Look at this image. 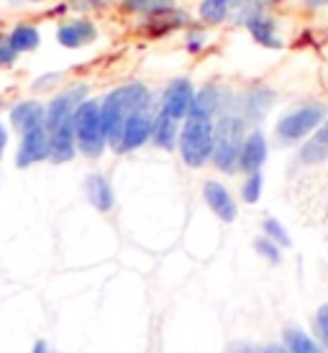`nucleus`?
I'll return each instance as SVG.
<instances>
[{
  "label": "nucleus",
  "mask_w": 328,
  "mask_h": 353,
  "mask_svg": "<svg viewBox=\"0 0 328 353\" xmlns=\"http://www.w3.org/2000/svg\"><path fill=\"white\" fill-rule=\"evenodd\" d=\"M154 105H157V100H154L146 82H126V85H118L100 97V125H103V133L108 139V149L118 139L121 125L128 115Z\"/></svg>",
  "instance_id": "f257e3e1"
},
{
  "label": "nucleus",
  "mask_w": 328,
  "mask_h": 353,
  "mask_svg": "<svg viewBox=\"0 0 328 353\" xmlns=\"http://www.w3.org/2000/svg\"><path fill=\"white\" fill-rule=\"evenodd\" d=\"M247 139V121L236 113V97L226 92V103L223 110L215 118V131H213V164L223 174H233L239 172V154L241 143Z\"/></svg>",
  "instance_id": "f03ea898"
},
{
  "label": "nucleus",
  "mask_w": 328,
  "mask_h": 353,
  "mask_svg": "<svg viewBox=\"0 0 328 353\" xmlns=\"http://www.w3.org/2000/svg\"><path fill=\"white\" fill-rule=\"evenodd\" d=\"M213 131H215L213 118L190 113L182 121L177 151H180V159L185 161V167L200 169L211 161V157H213Z\"/></svg>",
  "instance_id": "7ed1b4c3"
},
{
  "label": "nucleus",
  "mask_w": 328,
  "mask_h": 353,
  "mask_svg": "<svg viewBox=\"0 0 328 353\" xmlns=\"http://www.w3.org/2000/svg\"><path fill=\"white\" fill-rule=\"evenodd\" d=\"M77 154L85 159H100L108 151V139L100 125V97H88L75 113Z\"/></svg>",
  "instance_id": "20e7f679"
},
{
  "label": "nucleus",
  "mask_w": 328,
  "mask_h": 353,
  "mask_svg": "<svg viewBox=\"0 0 328 353\" xmlns=\"http://www.w3.org/2000/svg\"><path fill=\"white\" fill-rule=\"evenodd\" d=\"M326 118V105L323 103H311V105H300L284 113L275 125V136L280 143H298L302 141L308 133L318 131V125Z\"/></svg>",
  "instance_id": "39448f33"
},
{
  "label": "nucleus",
  "mask_w": 328,
  "mask_h": 353,
  "mask_svg": "<svg viewBox=\"0 0 328 353\" xmlns=\"http://www.w3.org/2000/svg\"><path fill=\"white\" fill-rule=\"evenodd\" d=\"M154 115H157V105L146 108V110H136L124 121L121 133L113 141L110 149L115 154H131V151L142 149L151 141V125H154Z\"/></svg>",
  "instance_id": "423d86ee"
},
{
  "label": "nucleus",
  "mask_w": 328,
  "mask_h": 353,
  "mask_svg": "<svg viewBox=\"0 0 328 353\" xmlns=\"http://www.w3.org/2000/svg\"><path fill=\"white\" fill-rule=\"evenodd\" d=\"M193 100H195V85L187 80V77H177V80H172L169 85H164V90L160 92L157 113L182 123L187 115H190Z\"/></svg>",
  "instance_id": "0eeeda50"
},
{
  "label": "nucleus",
  "mask_w": 328,
  "mask_h": 353,
  "mask_svg": "<svg viewBox=\"0 0 328 353\" xmlns=\"http://www.w3.org/2000/svg\"><path fill=\"white\" fill-rule=\"evenodd\" d=\"M90 97V85L85 82H77V85H70V88L59 90L57 95L46 103V128H54V125L64 123L75 118L77 108Z\"/></svg>",
  "instance_id": "6e6552de"
},
{
  "label": "nucleus",
  "mask_w": 328,
  "mask_h": 353,
  "mask_svg": "<svg viewBox=\"0 0 328 353\" xmlns=\"http://www.w3.org/2000/svg\"><path fill=\"white\" fill-rule=\"evenodd\" d=\"M98 23L88 16H77L70 21H62L57 26V44L64 49H85L98 41Z\"/></svg>",
  "instance_id": "1a4fd4ad"
},
{
  "label": "nucleus",
  "mask_w": 328,
  "mask_h": 353,
  "mask_svg": "<svg viewBox=\"0 0 328 353\" xmlns=\"http://www.w3.org/2000/svg\"><path fill=\"white\" fill-rule=\"evenodd\" d=\"M41 161H49V131H46V125L21 133V141H18V149H16L18 169L36 167Z\"/></svg>",
  "instance_id": "9d476101"
},
{
  "label": "nucleus",
  "mask_w": 328,
  "mask_h": 353,
  "mask_svg": "<svg viewBox=\"0 0 328 353\" xmlns=\"http://www.w3.org/2000/svg\"><path fill=\"white\" fill-rule=\"evenodd\" d=\"M49 131V161L52 164H67L77 157V139H75V118L64 123L46 128Z\"/></svg>",
  "instance_id": "9b49d317"
},
{
  "label": "nucleus",
  "mask_w": 328,
  "mask_h": 353,
  "mask_svg": "<svg viewBox=\"0 0 328 353\" xmlns=\"http://www.w3.org/2000/svg\"><path fill=\"white\" fill-rule=\"evenodd\" d=\"M275 90L269 88H251L247 90L241 97H236V113L249 123H259L267 113H269V108L275 105Z\"/></svg>",
  "instance_id": "f8f14e48"
},
{
  "label": "nucleus",
  "mask_w": 328,
  "mask_h": 353,
  "mask_svg": "<svg viewBox=\"0 0 328 353\" xmlns=\"http://www.w3.org/2000/svg\"><path fill=\"white\" fill-rule=\"evenodd\" d=\"M8 121L13 125V131L18 133L41 128V125H46V103H41V100H18L10 105Z\"/></svg>",
  "instance_id": "ddd939ff"
},
{
  "label": "nucleus",
  "mask_w": 328,
  "mask_h": 353,
  "mask_svg": "<svg viewBox=\"0 0 328 353\" xmlns=\"http://www.w3.org/2000/svg\"><path fill=\"white\" fill-rule=\"evenodd\" d=\"M203 200L218 221H223V223L236 221L239 208H236V200H233V194L229 192V187L226 185L215 182V179H208V182L203 185Z\"/></svg>",
  "instance_id": "4468645a"
},
{
  "label": "nucleus",
  "mask_w": 328,
  "mask_h": 353,
  "mask_svg": "<svg viewBox=\"0 0 328 353\" xmlns=\"http://www.w3.org/2000/svg\"><path fill=\"white\" fill-rule=\"evenodd\" d=\"M267 154H269V146H267L264 133L254 128V131L247 133V139L241 143V154H239V172L244 174H257L262 172L267 161Z\"/></svg>",
  "instance_id": "2eb2a0df"
},
{
  "label": "nucleus",
  "mask_w": 328,
  "mask_h": 353,
  "mask_svg": "<svg viewBox=\"0 0 328 353\" xmlns=\"http://www.w3.org/2000/svg\"><path fill=\"white\" fill-rule=\"evenodd\" d=\"M85 197L98 212H110L115 208V190L110 185V176L103 172H90L85 176Z\"/></svg>",
  "instance_id": "dca6fc26"
},
{
  "label": "nucleus",
  "mask_w": 328,
  "mask_h": 353,
  "mask_svg": "<svg viewBox=\"0 0 328 353\" xmlns=\"http://www.w3.org/2000/svg\"><path fill=\"white\" fill-rule=\"evenodd\" d=\"M223 103H226V90H221L218 85L208 82L200 90H195V100H193V108L190 113L193 115H205V118H218V113L223 110Z\"/></svg>",
  "instance_id": "f3484780"
},
{
  "label": "nucleus",
  "mask_w": 328,
  "mask_h": 353,
  "mask_svg": "<svg viewBox=\"0 0 328 353\" xmlns=\"http://www.w3.org/2000/svg\"><path fill=\"white\" fill-rule=\"evenodd\" d=\"M190 23V16H187L185 10H169V13H162V16H151L144 21V34L149 36V39H162V36H169L172 31H177V28H185Z\"/></svg>",
  "instance_id": "a211bd4d"
},
{
  "label": "nucleus",
  "mask_w": 328,
  "mask_h": 353,
  "mask_svg": "<svg viewBox=\"0 0 328 353\" xmlns=\"http://www.w3.org/2000/svg\"><path fill=\"white\" fill-rule=\"evenodd\" d=\"M298 159H300V164H305V167H316V164L328 161V121H323V123L318 125V131L302 143Z\"/></svg>",
  "instance_id": "6ab92c4d"
},
{
  "label": "nucleus",
  "mask_w": 328,
  "mask_h": 353,
  "mask_svg": "<svg viewBox=\"0 0 328 353\" xmlns=\"http://www.w3.org/2000/svg\"><path fill=\"white\" fill-rule=\"evenodd\" d=\"M180 125L177 121H172L167 115L157 113L154 115V125H151V146H157L162 151H175L180 141Z\"/></svg>",
  "instance_id": "aec40b11"
},
{
  "label": "nucleus",
  "mask_w": 328,
  "mask_h": 353,
  "mask_svg": "<svg viewBox=\"0 0 328 353\" xmlns=\"http://www.w3.org/2000/svg\"><path fill=\"white\" fill-rule=\"evenodd\" d=\"M249 34H251V39L257 41V44L267 46V49H280L282 46V41H280V36H277V26H275V18L267 16V13H262V16L251 18L247 23Z\"/></svg>",
  "instance_id": "412c9836"
},
{
  "label": "nucleus",
  "mask_w": 328,
  "mask_h": 353,
  "mask_svg": "<svg viewBox=\"0 0 328 353\" xmlns=\"http://www.w3.org/2000/svg\"><path fill=\"white\" fill-rule=\"evenodd\" d=\"M8 41L18 52V57H21V54H31L39 49L41 34H39V28H36L34 23H16V26L8 31Z\"/></svg>",
  "instance_id": "4be33fe9"
},
{
  "label": "nucleus",
  "mask_w": 328,
  "mask_h": 353,
  "mask_svg": "<svg viewBox=\"0 0 328 353\" xmlns=\"http://www.w3.org/2000/svg\"><path fill=\"white\" fill-rule=\"evenodd\" d=\"M177 8L175 0H121V10L126 13H133V16H162V13H169V10Z\"/></svg>",
  "instance_id": "5701e85b"
},
{
  "label": "nucleus",
  "mask_w": 328,
  "mask_h": 353,
  "mask_svg": "<svg viewBox=\"0 0 328 353\" xmlns=\"http://www.w3.org/2000/svg\"><path fill=\"white\" fill-rule=\"evenodd\" d=\"M282 345L290 353H328L318 341H313L305 330L300 327H284L282 333Z\"/></svg>",
  "instance_id": "b1692460"
},
{
  "label": "nucleus",
  "mask_w": 328,
  "mask_h": 353,
  "mask_svg": "<svg viewBox=\"0 0 328 353\" xmlns=\"http://www.w3.org/2000/svg\"><path fill=\"white\" fill-rule=\"evenodd\" d=\"M229 0H200L197 6V18L205 26H218L229 18Z\"/></svg>",
  "instance_id": "393cba45"
},
{
  "label": "nucleus",
  "mask_w": 328,
  "mask_h": 353,
  "mask_svg": "<svg viewBox=\"0 0 328 353\" xmlns=\"http://www.w3.org/2000/svg\"><path fill=\"white\" fill-rule=\"evenodd\" d=\"M262 13H264V0H231L229 6V18H233L241 26H247L251 18Z\"/></svg>",
  "instance_id": "a878e982"
},
{
  "label": "nucleus",
  "mask_w": 328,
  "mask_h": 353,
  "mask_svg": "<svg viewBox=\"0 0 328 353\" xmlns=\"http://www.w3.org/2000/svg\"><path fill=\"white\" fill-rule=\"evenodd\" d=\"M262 228H264V236L272 243H277L280 248H290V243H293V239H290V233L284 230V225L277 218H264V223H262Z\"/></svg>",
  "instance_id": "bb28decb"
},
{
  "label": "nucleus",
  "mask_w": 328,
  "mask_h": 353,
  "mask_svg": "<svg viewBox=\"0 0 328 353\" xmlns=\"http://www.w3.org/2000/svg\"><path fill=\"white\" fill-rule=\"evenodd\" d=\"M262 187H264L262 172H257V174H247L244 185H241V197H244V203H249V205L259 203V197H262Z\"/></svg>",
  "instance_id": "cd10ccee"
},
{
  "label": "nucleus",
  "mask_w": 328,
  "mask_h": 353,
  "mask_svg": "<svg viewBox=\"0 0 328 353\" xmlns=\"http://www.w3.org/2000/svg\"><path fill=\"white\" fill-rule=\"evenodd\" d=\"M205 44H208V34H205V28L200 26H190L185 31V49L190 54H197L203 52Z\"/></svg>",
  "instance_id": "c85d7f7f"
},
{
  "label": "nucleus",
  "mask_w": 328,
  "mask_h": 353,
  "mask_svg": "<svg viewBox=\"0 0 328 353\" xmlns=\"http://www.w3.org/2000/svg\"><path fill=\"white\" fill-rule=\"evenodd\" d=\"M254 248H257L259 256L267 259L269 264H280V261H282V251H280V246H277V243H272L267 236H262V239L254 241Z\"/></svg>",
  "instance_id": "c756f323"
},
{
  "label": "nucleus",
  "mask_w": 328,
  "mask_h": 353,
  "mask_svg": "<svg viewBox=\"0 0 328 353\" xmlns=\"http://www.w3.org/2000/svg\"><path fill=\"white\" fill-rule=\"evenodd\" d=\"M18 62V52L10 46L8 34H0V70H10Z\"/></svg>",
  "instance_id": "7c9ffc66"
},
{
  "label": "nucleus",
  "mask_w": 328,
  "mask_h": 353,
  "mask_svg": "<svg viewBox=\"0 0 328 353\" xmlns=\"http://www.w3.org/2000/svg\"><path fill=\"white\" fill-rule=\"evenodd\" d=\"M316 333H318V338L328 348V302L316 312Z\"/></svg>",
  "instance_id": "2f4dec72"
},
{
  "label": "nucleus",
  "mask_w": 328,
  "mask_h": 353,
  "mask_svg": "<svg viewBox=\"0 0 328 353\" xmlns=\"http://www.w3.org/2000/svg\"><path fill=\"white\" fill-rule=\"evenodd\" d=\"M72 10H77L80 16H88V13H93V10L103 8V0H70L67 3Z\"/></svg>",
  "instance_id": "473e14b6"
},
{
  "label": "nucleus",
  "mask_w": 328,
  "mask_h": 353,
  "mask_svg": "<svg viewBox=\"0 0 328 353\" xmlns=\"http://www.w3.org/2000/svg\"><path fill=\"white\" fill-rule=\"evenodd\" d=\"M59 80H62V74H59V72H49V74H41V77H36L31 88H34L36 92H39V90H49V88H54V85H57Z\"/></svg>",
  "instance_id": "72a5a7b5"
},
{
  "label": "nucleus",
  "mask_w": 328,
  "mask_h": 353,
  "mask_svg": "<svg viewBox=\"0 0 328 353\" xmlns=\"http://www.w3.org/2000/svg\"><path fill=\"white\" fill-rule=\"evenodd\" d=\"M6 149H8V128H6V123L0 121V159H3Z\"/></svg>",
  "instance_id": "f704fd0d"
},
{
  "label": "nucleus",
  "mask_w": 328,
  "mask_h": 353,
  "mask_svg": "<svg viewBox=\"0 0 328 353\" xmlns=\"http://www.w3.org/2000/svg\"><path fill=\"white\" fill-rule=\"evenodd\" d=\"M259 353H290L282 343H269L264 348H259Z\"/></svg>",
  "instance_id": "c9c22d12"
},
{
  "label": "nucleus",
  "mask_w": 328,
  "mask_h": 353,
  "mask_svg": "<svg viewBox=\"0 0 328 353\" xmlns=\"http://www.w3.org/2000/svg\"><path fill=\"white\" fill-rule=\"evenodd\" d=\"M31 353H52V351H49V343L39 338V341H34V345H31Z\"/></svg>",
  "instance_id": "e433bc0d"
},
{
  "label": "nucleus",
  "mask_w": 328,
  "mask_h": 353,
  "mask_svg": "<svg viewBox=\"0 0 328 353\" xmlns=\"http://www.w3.org/2000/svg\"><path fill=\"white\" fill-rule=\"evenodd\" d=\"M233 353H259V348H254V345H239Z\"/></svg>",
  "instance_id": "4c0bfd02"
},
{
  "label": "nucleus",
  "mask_w": 328,
  "mask_h": 353,
  "mask_svg": "<svg viewBox=\"0 0 328 353\" xmlns=\"http://www.w3.org/2000/svg\"><path fill=\"white\" fill-rule=\"evenodd\" d=\"M308 6H313V8H320V6H328V0H305Z\"/></svg>",
  "instance_id": "58836bf2"
},
{
  "label": "nucleus",
  "mask_w": 328,
  "mask_h": 353,
  "mask_svg": "<svg viewBox=\"0 0 328 353\" xmlns=\"http://www.w3.org/2000/svg\"><path fill=\"white\" fill-rule=\"evenodd\" d=\"M8 3H44V0H8Z\"/></svg>",
  "instance_id": "ea45409f"
},
{
  "label": "nucleus",
  "mask_w": 328,
  "mask_h": 353,
  "mask_svg": "<svg viewBox=\"0 0 328 353\" xmlns=\"http://www.w3.org/2000/svg\"><path fill=\"white\" fill-rule=\"evenodd\" d=\"M229 3H231V0H229Z\"/></svg>",
  "instance_id": "a19ab883"
}]
</instances>
